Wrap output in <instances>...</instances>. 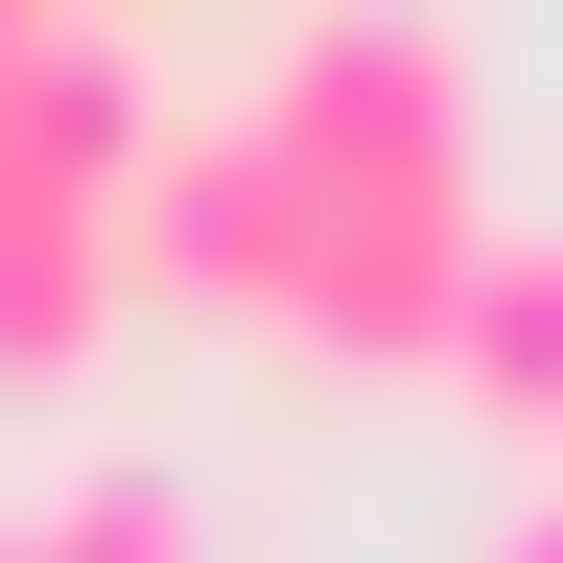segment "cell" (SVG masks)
<instances>
[{"label":"cell","instance_id":"1","mask_svg":"<svg viewBox=\"0 0 563 563\" xmlns=\"http://www.w3.org/2000/svg\"><path fill=\"white\" fill-rule=\"evenodd\" d=\"M282 188V352H329V376H422L493 258V188H470V24L446 0H306L235 95Z\"/></svg>","mask_w":563,"mask_h":563},{"label":"cell","instance_id":"2","mask_svg":"<svg viewBox=\"0 0 563 563\" xmlns=\"http://www.w3.org/2000/svg\"><path fill=\"white\" fill-rule=\"evenodd\" d=\"M165 47L95 24V0H0V211H95L141 235V165H165Z\"/></svg>","mask_w":563,"mask_h":563},{"label":"cell","instance_id":"3","mask_svg":"<svg viewBox=\"0 0 563 563\" xmlns=\"http://www.w3.org/2000/svg\"><path fill=\"white\" fill-rule=\"evenodd\" d=\"M517 470H563V211H493V258H470V306H446V352H422Z\"/></svg>","mask_w":563,"mask_h":563},{"label":"cell","instance_id":"4","mask_svg":"<svg viewBox=\"0 0 563 563\" xmlns=\"http://www.w3.org/2000/svg\"><path fill=\"white\" fill-rule=\"evenodd\" d=\"M24 563H211V493H188L165 446H70V470L24 493Z\"/></svg>","mask_w":563,"mask_h":563},{"label":"cell","instance_id":"5","mask_svg":"<svg viewBox=\"0 0 563 563\" xmlns=\"http://www.w3.org/2000/svg\"><path fill=\"white\" fill-rule=\"evenodd\" d=\"M141 235H95V211H0V376H70V352L118 329Z\"/></svg>","mask_w":563,"mask_h":563},{"label":"cell","instance_id":"6","mask_svg":"<svg viewBox=\"0 0 563 563\" xmlns=\"http://www.w3.org/2000/svg\"><path fill=\"white\" fill-rule=\"evenodd\" d=\"M470 563H563V470H517V493H493V517H470Z\"/></svg>","mask_w":563,"mask_h":563},{"label":"cell","instance_id":"7","mask_svg":"<svg viewBox=\"0 0 563 563\" xmlns=\"http://www.w3.org/2000/svg\"><path fill=\"white\" fill-rule=\"evenodd\" d=\"M0 563H24V493H0Z\"/></svg>","mask_w":563,"mask_h":563}]
</instances>
